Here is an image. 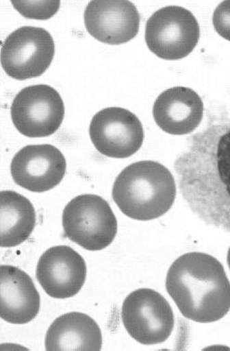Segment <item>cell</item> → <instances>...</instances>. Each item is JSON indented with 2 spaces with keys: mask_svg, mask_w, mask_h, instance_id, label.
<instances>
[{
  "mask_svg": "<svg viewBox=\"0 0 230 351\" xmlns=\"http://www.w3.org/2000/svg\"><path fill=\"white\" fill-rule=\"evenodd\" d=\"M180 193L205 223L230 232V114L190 137L175 162Z\"/></svg>",
  "mask_w": 230,
  "mask_h": 351,
  "instance_id": "1",
  "label": "cell"
},
{
  "mask_svg": "<svg viewBox=\"0 0 230 351\" xmlns=\"http://www.w3.org/2000/svg\"><path fill=\"white\" fill-rule=\"evenodd\" d=\"M65 237L88 251L108 247L117 234L111 206L101 196L83 195L71 200L62 213Z\"/></svg>",
  "mask_w": 230,
  "mask_h": 351,
  "instance_id": "4",
  "label": "cell"
},
{
  "mask_svg": "<svg viewBox=\"0 0 230 351\" xmlns=\"http://www.w3.org/2000/svg\"><path fill=\"white\" fill-rule=\"evenodd\" d=\"M200 34V26L190 10L169 6L157 10L148 20L145 40L157 57L177 61L192 53Z\"/></svg>",
  "mask_w": 230,
  "mask_h": 351,
  "instance_id": "5",
  "label": "cell"
},
{
  "mask_svg": "<svg viewBox=\"0 0 230 351\" xmlns=\"http://www.w3.org/2000/svg\"><path fill=\"white\" fill-rule=\"evenodd\" d=\"M66 167L64 154L55 146L28 145L13 157L10 173L21 187L33 193H44L61 183Z\"/></svg>",
  "mask_w": 230,
  "mask_h": 351,
  "instance_id": "10",
  "label": "cell"
},
{
  "mask_svg": "<svg viewBox=\"0 0 230 351\" xmlns=\"http://www.w3.org/2000/svg\"><path fill=\"white\" fill-rule=\"evenodd\" d=\"M177 195L174 177L155 161L125 167L115 180L112 198L120 210L136 221H153L171 209Z\"/></svg>",
  "mask_w": 230,
  "mask_h": 351,
  "instance_id": "3",
  "label": "cell"
},
{
  "mask_svg": "<svg viewBox=\"0 0 230 351\" xmlns=\"http://www.w3.org/2000/svg\"><path fill=\"white\" fill-rule=\"evenodd\" d=\"M55 44L45 29L23 26L2 44L1 64L9 77L26 80L40 77L51 66Z\"/></svg>",
  "mask_w": 230,
  "mask_h": 351,
  "instance_id": "7",
  "label": "cell"
},
{
  "mask_svg": "<svg viewBox=\"0 0 230 351\" xmlns=\"http://www.w3.org/2000/svg\"><path fill=\"white\" fill-rule=\"evenodd\" d=\"M35 208L30 201L13 191L0 193V245L14 247L25 243L36 227Z\"/></svg>",
  "mask_w": 230,
  "mask_h": 351,
  "instance_id": "16",
  "label": "cell"
},
{
  "mask_svg": "<svg viewBox=\"0 0 230 351\" xmlns=\"http://www.w3.org/2000/svg\"><path fill=\"white\" fill-rule=\"evenodd\" d=\"M166 291L182 315L209 324L230 311V282L213 256L190 252L175 261L166 276Z\"/></svg>",
  "mask_w": 230,
  "mask_h": 351,
  "instance_id": "2",
  "label": "cell"
},
{
  "mask_svg": "<svg viewBox=\"0 0 230 351\" xmlns=\"http://www.w3.org/2000/svg\"><path fill=\"white\" fill-rule=\"evenodd\" d=\"M36 278L49 297L60 300L73 298L85 284L86 262L70 246H53L39 258Z\"/></svg>",
  "mask_w": 230,
  "mask_h": 351,
  "instance_id": "12",
  "label": "cell"
},
{
  "mask_svg": "<svg viewBox=\"0 0 230 351\" xmlns=\"http://www.w3.org/2000/svg\"><path fill=\"white\" fill-rule=\"evenodd\" d=\"M213 23L218 35L230 41V0L222 2L214 10Z\"/></svg>",
  "mask_w": 230,
  "mask_h": 351,
  "instance_id": "18",
  "label": "cell"
},
{
  "mask_svg": "<svg viewBox=\"0 0 230 351\" xmlns=\"http://www.w3.org/2000/svg\"><path fill=\"white\" fill-rule=\"evenodd\" d=\"M122 321L130 337L146 346L166 342L175 326L174 313L168 301L149 288L128 295L123 303Z\"/></svg>",
  "mask_w": 230,
  "mask_h": 351,
  "instance_id": "6",
  "label": "cell"
},
{
  "mask_svg": "<svg viewBox=\"0 0 230 351\" xmlns=\"http://www.w3.org/2000/svg\"><path fill=\"white\" fill-rule=\"evenodd\" d=\"M64 104L56 90L48 85L23 88L13 99L10 114L15 128L28 138L54 134L64 119Z\"/></svg>",
  "mask_w": 230,
  "mask_h": 351,
  "instance_id": "8",
  "label": "cell"
},
{
  "mask_svg": "<svg viewBox=\"0 0 230 351\" xmlns=\"http://www.w3.org/2000/svg\"><path fill=\"white\" fill-rule=\"evenodd\" d=\"M97 150L112 158H127L137 153L144 140L142 124L127 109L111 107L94 115L90 125Z\"/></svg>",
  "mask_w": 230,
  "mask_h": 351,
  "instance_id": "9",
  "label": "cell"
},
{
  "mask_svg": "<svg viewBox=\"0 0 230 351\" xmlns=\"http://www.w3.org/2000/svg\"><path fill=\"white\" fill-rule=\"evenodd\" d=\"M48 351H99L103 335L91 317L81 313H69L58 317L46 335Z\"/></svg>",
  "mask_w": 230,
  "mask_h": 351,
  "instance_id": "15",
  "label": "cell"
},
{
  "mask_svg": "<svg viewBox=\"0 0 230 351\" xmlns=\"http://www.w3.org/2000/svg\"><path fill=\"white\" fill-rule=\"evenodd\" d=\"M227 264H229V267L230 269V247L229 250V252H227Z\"/></svg>",
  "mask_w": 230,
  "mask_h": 351,
  "instance_id": "19",
  "label": "cell"
},
{
  "mask_svg": "<svg viewBox=\"0 0 230 351\" xmlns=\"http://www.w3.org/2000/svg\"><path fill=\"white\" fill-rule=\"evenodd\" d=\"M84 19L90 35L109 45L127 43L140 30V13L127 0H93L86 6Z\"/></svg>",
  "mask_w": 230,
  "mask_h": 351,
  "instance_id": "11",
  "label": "cell"
},
{
  "mask_svg": "<svg viewBox=\"0 0 230 351\" xmlns=\"http://www.w3.org/2000/svg\"><path fill=\"white\" fill-rule=\"evenodd\" d=\"M0 316L12 324H25L40 310V295L33 280L17 267L1 266Z\"/></svg>",
  "mask_w": 230,
  "mask_h": 351,
  "instance_id": "14",
  "label": "cell"
},
{
  "mask_svg": "<svg viewBox=\"0 0 230 351\" xmlns=\"http://www.w3.org/2000/svg\"><path fill=\"white\" fill-rule=\"evenodd\" d=\"M153 112L156 124L164 132L189 134L203 120V102L192 88L175 86L156 99Z\"/></svg>",
  "mask_w": 230,
  "mask_h": 351,
  "instance_id": "13",
  "label": "cell"
},
{
  "mask_svg": "<svg viewBox=\"0 0 230 351\" xmlns=\"http://www.w3.org/2000/svg\"><path fill=\"white\" fill-rule=\"evenodd\" d=\"M15 8L25 18L48 20L54 16L60 9L61 2L58 1H12Z\"/></svg>",
  "mask_w": 230,
  "mask_h": 351,
  "instance_id": "17",
  "label": "cell"
}]
</instances>
